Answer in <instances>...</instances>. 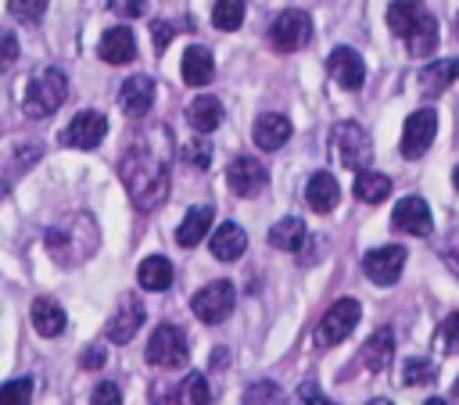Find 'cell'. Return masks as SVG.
Here are the masks:
<instances>
[{
	"mask_svg": "<svg viewBox=\"0 0 459 405\" xmlns=\"http://www.w3.org/2000/svg\"><path fill=\"white\" fill-rule=\"evenodd\" d=\"M308 39H312V18L305 11H298V7L276 14V22L269 25V43L280 54H294V50L308 47Z\"/></svg>",
	"mask_w": 459,
	"mask_h": 405,
	"instance_id": "ba28073f",
	"label": "cell"
},
{
	"mask_svg": "<svg viewBox=\"0 0 459 405\" xmlns=\"http://www.w3.org/2000/svg\"><path fill=\"white\" fill-rule=\"evenodd\" d=\"M212 204H194L186 215H183V222H179V229H176V244L179 247H197L201 240H204V233L212 229Z\"/></svg>",
	"mask_w": 459,
	"mask_h": 405,
	"instance_id": "d4e9b609",
	"label": "cell"
},
{
	"mask_svg": "<svg viewBox=\"0 0 459 405\" xmlns=\"http://www.w3.org/2000/svg\"><path fill=\"white\" fill-rule=\"evenodd\" d=\"M143 355H147V362L158 366V369H179V366H186V358H190L186 333H183L179 326H172V323H161V326H154V333H151Z\"/></svg>",
	"mask_w": 459,
	"mask_h": 405,
	"instance_id": "52a82bcc",
	"label": "cell"
},
{
	"mask_svg": "<svg viewBox=\"0 0 459 405\" xmlns=\"http://www.w3.org/2000/svg\"><path fill=\"white\" fill-rule=\"evenodd\" d=\"M265 183H269V172H265V165H262L258 158H251V154L233 158L230 168H226V186H230L237 197H255Z\"/></svg>",
	"mask_w": 459,
	"mask_h": 405,
	"instance_id": "7c38bea8",
	"label": "cell"
},
{
	"mask_svg": "<svg viewBox=\"0 0 459 405\" xmlns=\"http://www.w3.org/2000/svg\"><path fill=\"white\" fill-rule=\"evenodd\" d=\"M233 301H237V290L230 280H212L208 287H201L194 297H190V308L201 323H222L230 312H233Z\"/></svg>",
	"mask_w": 459,
	"mask_h": 405,
	"instance_id": "9c48e42d",
	"label": "cell"
},
{
	"mask_svg": "<svg viewBox=\"0 0 459 405\" xmlns=\"http://www.w3.org/2000/svg\"><path fill=\"white\" fill-rule=\"evenodd\" d=\"M387 29L405 43L409 57H430L437 50V22L423 7V0H391L387 4Z\"/></svg>",
	"mask_w": 459,
	"mask_h": 405,
	"instance_id": "7a4b0ae2",
	"label": "cell"
},
{
	"mask_svg": "<svg viewBox=\"0 0 459 405\" xmlns=\"http://www.w3.org/2000/svg\"><path fill=\"white\" fill-rule=\"evenodd\" d=\"M108 136V118L100 115V111H79L68 125H65V133H61V143L65 147H79V151H93L100 140Z\"/></svg>",
	"mask_w": 459,
	"mask_h": 405,
	"instance_id": "8fae6325",
	"label": "cell"
},
{
	"mask_svg": "<svg viewBox=\"0 0 459 405\" xmlns=\"http://www.w3.org/2000/svg\"><path fill=\"white\" fill-rule=\"evenodd\" d=\"M405 258H409L405 247H398V244H384V247H373V251L362 258V269H366V276H369L373 283L391 287V283L402 276Z\"/></svg>",
	"mask_w": 459,
	"mask_h": 405,
	"instance_id": "4fadbf2b",
	"label": "cell"
},
{
	"mask_svg": "<svg viewBox=\"0 0 459 405\" xmlns=\"http://www.w3.org/2000/svg\"><path fill=\"white\" fill-rule=\"evenodd\" d=\"M104 358H108V351H104V344H90L86 351H82V369H100L104 366Z\"/></svg>",
	"mask_w": 459,
	"mask_h": 405,
	"instance_id": "7bdbcfd3",
	"label": "cell"
},
{
	"mask_svg": "<svg viewBox=\"0 0 459 405\" xmlns=\"http://www.w3.org/2000/svg\"><path fill=\"white\" fill-rule=\"evenodd\" d=\"M434 344H437L441 355H455V351H459V312L445 315V323H441L437 333H434Z\"/></svg>",
	"mask_w": 459,
	"mask_h": 405,
	"instance_id": "e575fe53",
	"label": "cell"
},
{
	"mask_svg": "<svg viewBox=\"0 0 459 405\" xmlns=\"http://www.w3.org/2000/svg\"><path fill=\"white\" fill-rule=\"evenodd\" d=\"M452 183H455V190H459V165H455V172H452Z\"/></svg>",
	"mask_w": 459,
	"mask_h": 405,
	"instance_id": "681fc988",
	"label": "cell"
},
{
	"mask_svg": "<svg viewBox=\"0 0 459 405\" xmlns=\"http://www.w3.org/2000/svg\"><path fill=\"white\" fill-rule=\"evenodd\" d=\"M222 100L219 97H208V93H201V97H194L190 104H186V122H190V129H197V133H212V129H219L222 125Z\"/></svg>",
	"mask_w": 459,
	"mask_h": 405,
	"instance_id": "cb8c5ba5",
	"label": "cell"
},
{
	"mask_svg": "<svg viewBox=\"0 0 459 405\" xmlns=\"http://www.w3.org/2000/svg\"><path fill=\"white\" fill-rule=\"evenodd\" d=\"M7 194V176H0V197Z\"/></svg>",
	"mask_w": 459,
	"mask_h": 405,
	"instance_id": "7dc6e473",
	"label": "cell"
},
{
	"mask_svg": "<svg viewBox=\"0 0 459 405\" xmlns=\"http://www.w3.org/2000/svg\"><path fill=\"white\" fill-rule=\"evenodd\" d=\"M179 391H183V398H186L190 405H212V401H215V391H212V383H208L204 373H190Z\"/></svg>",
	"mask_w": 459,
	"mask_h": 405,
	"instance_id": "d6a6232c",
	"label": "cell"
},
{
	"mask_svg": "<svg viewBox=\"0 0 459 405\" xmlns=\"http://www.w3.org/2000/svg\"><path fill=\"white\" fill-rule=\"evenodd\" d=\"M391 226L409 233V237H427L434 229V215H430L423 197H402L391 211Z\"/></svg>",
	"mask_w": 459,
	"mask_h": 405,
	"instance_id": "2e32d148",
	"label": "cell"
},
{
	"mask_svg": "<svg viewBox=\"0 0 459 405\" xmlns=\"http://www.w3.org/2000/svg\"><path fill=\"white\" fill-rule=\"evenodd\" d=\"M445 262H448V265L459 272V247H455V244H452V247H445Z\"/></svg>",
	"mask_w": 459,
	"mask_h": 405,
	"instance_id": "bcb514c9",
	"label": "cell"
},
{
	"mask_svg": "<svg viewBox=\"0 0 459 405\" xmlns=\"http://www.w3.org/2000/svg\"><path fill=\"white\" fill-rule=\"evenodd\" d=\"M169 168H172V133L169 125H147L136 133L118 161V176L129 190V201L140 211L158 208L169 197Z\"/></svg>",
	"mask_w": 459,
	"mask_h": 405,
	"instance_id": "6da1fadb",
	"label": "cell"
},
{
	"mask_svg": "<svg viewBox=\"0 0 459 405\" xmlns=\"http://www.w3.org/2000/svg\"><path fill=\"white\" fill-rule=\"evenodd\" d=\"M290 405H337V401H330L316 383H301L298 391H294V401Z\"/></svg>",
	"mask_w": 459,
	"mask_h": 405,
	"instance_id": "ab89813d",
	"label": "cell"
},
{
	"mask_svg": "<svg viewBox=\"0 0 459 405\" xmlns=\"http://www.w3.org/2000/svg\"><path fill=\"white\" fill-rule=\"evenodd\" d=\"M330 143H333V154H337V161H341L344 168L362 172V168L373 165V140H369V133H366L359 122H341V125H333Z\"/></svg>",
	"mask_w": 459,
	"mask_h": 405,
	"instance_id": "5b68a950",
	"label": "cell"
},
{
	"mask_svg": "<svg viewBox=\"0 0 459 405\" xmlns=\"http://www.w3.org/2000/svg\"><path fill=\"white\" fill-rule=\"evenodd\" d=\"M90 405H122V391H118L111 380H104V383H97V387H93Z\"/></svg>",
	"mask_w": 459,
	"mask_h": 405,
	"instance_id": "60d3db41",
	"label": "cell"
},
{
	"mask_svg": "<svg viewBox=\"0 0 459 405\" xmlns=\"http://www.w3.org/2000/svg\"><path fill=\"white\" fill-rule=\"evenodd\" d=\"M118 104L129 118H143L154 108V79L151 75H129L118 90Z\"/></svg>",
	"mask_w": 459,
	"mask_h": 405,
	"instance_id": "ac0fdd59",
	"label": "cell"
},
{
	"mask_svg": "<svg viewBox=\"0 0 459 405\" xmlns=\"http://www.w3.org/2000/svg\"><path fill=\"white\" fill-rule=\"evenodd\" d=\"M179 72H183V82L186 86H208L212 75H215V57L204 47H186Z\"/></svg>",
	"mask_w": 459,
	"mask_h": 405,
	"instance_id": "4316f807",
	"label": "cell"
},
{
	"mask_svg": "<svg viewBox=\"0 0 459 405\" xmlns=\"http://www.w3.org/2000/svg\"><path fill=\"white\" fill-rule=\"evenodd\" d=\"M369 405H391V401H387V398H373Z\"/></svg>",
	"mask_w": 459,
	"mask_h": 405,
	"instance_id": "f907efd6",
	"label": "cell"
},
{
	"mask_svg": "<svg viewBox=\"0 0 459 405\" xmlns=\"http://www.w3.org/2000/svg\"><path fill=\"white\" fill-rule=\"evenodd\" d=\"M351 194H355L362 204H380V201H387V194H391V179H387L384 172L362 168V172H355V186H351Z\"/></svg>",
	"mask_w": 459,
	"mask_h": 405,
	"instance_id": "f1b7e54d",
	"label": "cell"
},
{
	"mask_svg": "<svg viewBox=\"0 0 459 405\" xmlns=\"http://www.w3.org/2000/svg\"><path fill=\"white\" fill-rule=\"evenodd\" d=\"M151 36H154V47H158V50H165V47H169V39L176 36V29H172L169 22H154V25H151Z\"/></svg>",
	"mask_w": 459,
	"mask_h": 405,
	"instance_id": "ee69618b",
	"label": "cell"
},
{
	"mask_svg": "<svg viewBox=\"0 0 459 405\" xmlns=\"http://www.w3.org/2000/svg\"><path fill=\"white\" fill-rule=\"evenodd\" d=\"M136 280L143 290H169L172 283V262L165 254H147L136 269Z\"/></svg>",
	"mask_w": 459,
	"mask_h": 405,
	"instance_id": "f546056e",
	"label": "cell"
},
{
	"mask_svg": "<svg viewBox=\"0 0 459 405\" xmlns=\"http://www.w3.org/2000/svg\"><path fill=\"white\" fill-rule=\"evenodd\" d=\"M452 32H455V39H459V11H455V22H452Z\"/></svg>",
	"mask_w": 459,
	"mask_h": 405,
	"instance_id": "c3c4849f",
	"label": "cell"
},
{
	"mask_svg": "<svg viewBox=\"0 0 459 405\" xmlns=\"http://www.w3.org/2000/svg\"><path fill=\"white\" fill-rule=\"evenodd\" d=\"M68 100V75L61 68H36L25 82L22 111L29 118H50Z\"/></svg>",
	"mask_w": 459,
	"mask_h": 405,
	"instance_id": "277c9868",
	"label": "cell"
},
{
	"mask_svg": "<svg viewBox=\"0 0 459 405\" xmlns=\"http://www.w3.org/2000/svg\"><path fill=\"white\" fill-rule=\"evenodd\" d=\"M183 161L194 165V168H208V161H212V143H208V140H186V143H183Z\"/></svg>",
	"mask_w": 459,
	"mask_h": 405,
	"instance_id": "74e56055",
	"label": "cell"
},
{
	"mask_svg": "<svg viewBox=\"0 0 459 405\" xmlns=\"http://www.w3.org/2000/svg\"><path fill=\"white\" fill-rule=\"evenodd\" d=\"M427 405H448V401H441V398H430V401H427Z\"/></svg>",
	"mask_w": 459,
	"mask_h": 405,
	"instance_id": "816d5d0a",
	"label": "cell"
},
{
	"mask_svg": "<svg viewBox=\"0 0 459 405\" xmlns=\"http://www.w3.org/2000/svg\"><path fill=\"white\" fill-rule=\"evenodd\" d=\"M179 394H183V391H158L151 405H179Z\"/></svg>",
	"mask_w": 459,
	"mask_h": 405,
	"instance_id": "f6af8a7d",
	"label": "cell"
},
{
	"mask_svg": "<svg viewBox=\"0 0 459 405\" xmlns=\"http://www.w3.org/2000/svg\"><path fill=\"white\" fill-rule=\"evenodd\" d=\"M108 7L118 18H140L147 11V0H108Z\"/></svg>",
	"mask_w": 459,
	"mask_h": 405,
	"instance_id": "b9f144b4",
	"label": "cell"
},
{
	"mask_svg": "<svg viewBox=\"0 0 459 405\" xmlns=\"http://www.w3.org/2000/svg\"><path fill=\"white\" fill-rule=\"evenodd\" d=\"M337 201H341L337 179H333L330 172H312L308 183H305V204H308L316 215H326V211L337 208Z\"/></svg>",
	"mask_w": 459,
	"mask_h": 405,
	"instance_id": "ffe728a7",
	"label": "cell"
},
{
	"mask_svg": "<svg viewBox=\"0 0 459 405\" xmlns=\"http://www.w3.org/2000/svg\"><path fill=\"white\" fill-rule=\"evenodd\" d=\"M359 315H362V308H359L355 297L333 301V305L319 315V323H316V330H312V344H316V348H333V344H341V340L359 326Z\"/></svg>",
	"mask_w": 459,
	"mask_h": 405,
	"instance_id": "8992f818",
	"label": "cell"
},
{
	"mask_svg": "<svg viewBox=\"0 0 459 405\" xmlns=\"http://www.w3.org/2000/svg\"><path fill=\"white\" fill-rule=\"evenodd\" d=\"M29 315H32V326H36L39 337H57V333H65V326H68L65 308H61L54 297H36L32 308H29Z\"/></svg>",
	"mask_w": 459,
	"mask_h": 405,
	"instance_id": "484cf974",
	"label": "cell"
},
{
	"mask_svg": "<svg viewBox=\"0 0 459 405\" xmlns=\"http://www.w3.org/2000/svg\"><path fill=\"white\" fill-rule=\"evenodd\" d=\"M240 22H244V0H215V7H212L215 29L233 32V29H240Z\"/></svg>",
	"mask_w": 459,
	"mask_h": 405,
	"instance_id": "4dcf8cb0",
	"label": "cell"
},
{
	"mask_svg": "<svg viewBox=\"0 0 459 405\" xmlns=\"http://www.w3.org/2000/svg\"><path fill=\"white\" fill-rule=\"evenodd\" d=\"M430 380H434L430 358H405V362H402V383L420 387V383H430Z\"/></svg>",
	"mask_w": 459,
	"mask_h": 405,
	"instance_id": "d590c367",
	"label": "cell"
},
{
	"mask_svg": "<svg viewBox=\"0 0 459 405\" xmlns=\"http://www.w3.org/2000/svg\"><path fill=\"white\" fill-rule=\"evenodd\" d=\"M391 355H394V330H391V326H380V330L366 340V348H362V362H366L373 373H380V369L391 366Z\"/></svg>",
	"mask_w": 459,
	"mask_h": 405,
	"instance_id": "83f0119b",
	"label": "cell"
},
{
	"mask_svg": "<svg viewBox=\"0 0 459 405\" xmlns=\"http://www.w3.org/2000/svg\"><path fill=\"white\" fill-rule=\"evenodd\" d=\"M283 401H287L283 398V387L273 383V380H255L244 391V405H283Z\"/></svg>",
	"mask_w": 459,
	"mask_h": 405,
	"instance_id": "1f68e13d",
	"label": "cell"
},
{
	"mask_svg": "<svg viewBox=\"0 0 459 405\" xmlns=\"http://www.w3.org/2000/svg\"><path fill=\"white\" fill-rule=\"evenodd\" d=\"M459 79V57H441V61H430L427 68H420V75H416V86H420V93H441V90H448L452 82Z\"/></svg>",
	"mask_w": 459,
	"mask_h": 405,
	"instance_id": "603a6c76",
	"label": "cell"
},
{
	"mask_svg": "<svg viewBox=\"0 0 459 405\" xmlns=\"http://www.w3.org/2000/svg\"><path fill=\"white\" fill-rule=\"evenodd\" d=\"M326 68H330V79L348 93L362 90V82H366V61L351 47H333L326 57Z\"/></svg>",
	"mask_w": 459,
	"mask_h": 405,
	"instance_id": "9a60e30c",
	"label": "cell"
},
{
	"mask_svg": "<svg viewBox=\"0 0 459 405\" xmlns=\"http://www.w3.org/2000/svg\"><path fill=\"white\" fill-rule=\"evenodd\" d=\"M434 133H437V115H434V108L412 111V115L405 118V125H402V143H398L402 158H423V154L430 151V143H434Z\"/></svg>",
	"mask_w": 459,
	"mask_h": 405,
	"instance_id": "30bf717a",
	"label": "cell"
},
{
	"mask_svg": "<svg viewBox=\"0 0 459 405\" xmlns=\"http://www.w3.org/2000/svg\"><path fill=\"white\" fill-rule=\"evenodd\" d=\"M140 326H143V305H140V297H136V294H122L115 315H111L108 326H104V337H108L111 344H129Z\"/></svg>",
	"mask_w": 459,
	"mask_h": 405,
	"instance_id": "5bb4252c",
	"label": "cell"
},
{
	"mask_svg": "<svg viewBox=\"0 0 459 405\" xmlns=\"http://www.w3.org/2000/svg\"><path fill=\"white\" fill-rule=\"evenodd\" d=\"M7 11H11L18 22L36 25V22L43 18V11H47V0H11V4H7Z\"/></svg>",
	"mask_w": 459,
	"mask_h": 405,
	"instance_id": "8d00e7d4",
	"label": "cell"
},
{
	"mask_svg": "<svg viewBox=\"0 0 459 405\" xmlns=\"http://www.w3.org/2000/svg\"><path fill=\"white\" fill-rule=\"evenodd\" d=\"M47 251L61 262V265H79L97 251V226L90 215H72L61 226L47 229Z\"/></svg>",
	"mask_w": 459,
	"mask_h": 405,
	"instance_id": "3957f363",
	"label": "cell"
},
{
	"mask_svg": "<svg viewBox=\"0 0 459 405\" xmlns=\"http://www.w3.org/2000/svg\"><path fill=\"white\" fill-rule=\"evenodd\" d=\"M269 244L280 247V251L301 254V262H308L305 254L312 251V233L305 229V222H301L298 215H287V219H280V222L269 229Z\"/></svg>",
	"mask_w": 459,
	"mask_h": 405,
	"instance_id": "e0dca14e",
	"label": "cell"
},
{
	"mask_svg": "<svg viewBox=\"0 0 459 405\" xmlns=\"http://www.w3.org/2000/svg\"><path fill=\"white\" fill-rule=\"evenodd\" d=\"M251 136H255V143H258L262 151H280V147L290 140V118L280 115V111H265V115L255 118Z\"/></svg>",
	"mask_w": 459,
	"mask_h": 405,
	"instance_id": "d6986e66",
	"label": "cell"
},
{
	"mask_svg": "<svg viewBox=\"0 0 459 405\" xmlns=\"http://www.w3.org/2000/svg\"><path fill=\"white\" fill-rule=\"evenodd\" d=\"M212 254L219 262H237L244 251H247V233L237 226V222H222L219 229H212V240H208Z\"/></svg>",
	"mask_w": 459,
	"mask_h": 405,
	"instance_id": "7402d4cb",
	"label": "cell"
},
{
	"mask_svg": "<svg viewBox=\"0 0 459 405\" xmlns=\"http://www.w3.org/2000/svg\"><path fill=\"white\" fill-rule=\"evenodd\" d=\"M32 401V380L29 376H14L7 383H0V405H29Z\"/></svg>",
	"mask_w": 459,
	"mask_h": 405,
	"instance_id": "836d02e7",
	"label": "cell"
},
{
	"mask_svg": "<svg viewBox=\"0 0 459 405\" xmlns=\"http://www.w3.org/2000/svg\"><path fill=\"white\" fill-rule=\"evenodd\" d=\"M18 61V36L11 29H0V75Z\"/></svg>",
	"mask_w": 459,
	"mask_h": 405,
	"instance_id": "f35d334b",
	"label": "cell"
},
{
	"mask_svg": "<svg viewBox=\"0 0 459 405\" xmlns=\"http://www.w3.org/2000/svg\"><path fill=\"white\" fill-rule=\"evenodd\" d=\"M452 394H455V398H459V380H455V383H452Z\"/></svg>",
	"mask_w": 459,
	"mask_h": 405,
	"instance_id": "f5cc1de1",
	"label": "cell"
},
{
	"mask_svg": "<svg viewBox=\"0 0 459 405\" xmlns=\"http://www.w3.org/2000/svg\"><path fill=\"white\" fill-rule=\"evenodd\" d=\"M97 54H100L108 65H129V61L136 57V36H133V29H126V25L108 29V32L100 36Z\"/></svg>",
	"mask_w": 459,
	"mask_h": 405,
	"instance_id": "44dd1931",
	"label": "cell"
}]
</instances>
